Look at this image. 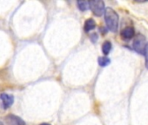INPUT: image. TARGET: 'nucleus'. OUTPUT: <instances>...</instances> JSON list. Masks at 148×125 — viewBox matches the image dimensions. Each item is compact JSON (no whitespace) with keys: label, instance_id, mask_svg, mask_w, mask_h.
I'll return each instance as SVG.
<instances>
[{"label":"nucleus","instance_id":"nucleus-1","mask_svg":"<svg viewBox=\"0 0 148 125\" xmlns=\"http://www.w3.org/2000/svg\"><path fill=\"white\" fill-rule=\"evenodd\" d=\"M105 21L109 31L116 32L119 28V15L111 7H107L105 10Z\"/></svg>","mask_w":148,"mask_h":125},{"label":"nucleus","instance_id":"nucleus-2","mask_svg":"<svg viewBox=\"0 0 148 125\" xmlns=\"http://www.w3.org/2000/svg\"><path fill=\"white\" fill-rule=\"evenodd\" d=\"M146 39L144 37V35L138 33L135 36L134 40H133V43H132V47L134 49V50L136 52H138V54L143 55L145 46H146Z\"/></svg>","mask_w":148,"mask_h":125},{"label":"nucleus","instance_id":"nucleus-3","mask_svg":"<svg viewBox=\"0 0 148 125\" xmlns=\"http://www.w3.org/2000/svg\"><path fill=\"white\" fill-rule=\"evenodd\" d=\"M89 9H91L95 16L100 17L105 13V3L101 0H92L89 1Z\"/></svg>","mask_w":148,"mask_h":125},{"label":"nucleus","instance_id":"nucleus-4","mask_svg":"<svg viewBox=\"0 0 148 125\" xmlns=\"http://www.w3.org/2000/svg\"><path fill=\"white\" fill-rule=\"evenodd\" d=\"M0 100H1V102H2V105H3L4 109L10 108L14 103L13 96L7 94V93H2L1 95H0Z\"/></svg>","mask_w":148,"mask_h":125},{"label":"nucleus","instance_id":"nucleus-5","mask_svg":"<svg viewBox=\"0 0 148 125\" xmlns=\"http://www.w3.org/2000/svg\"><path fill=\"white\" fill-rule=\"evenodd\" d=\"M5 122L10 125H25V122L22 120V118L12 114L5 117Z\"/></svg>","mask_w":148,"mask_h":125},{"label":"nucleus","instance_id":"nucleus-6","mask_svg":"<svg viewBox=\"0 0 148 125\" xmlns=\"http://www.w3.org/2000/svg\"><path fill=\"white\" fill-rule=\"evenodd\" d=\"M120 34H121L122 38H124L125 40H130L133 37H135V30H134L133 27L128 26V27L124 28L121 31V33Z\"/></svg>","mask_w":148,"mask_h":125},{"label":"nucleus","instance_id":"nucleus-7","mask_svg":"<svg viewBox=\"0 0 148 125\" xmlns=\"http://www.w3.org/2000/svg\"><path fill=\"white\" fill-rule=\"evenodd\" d=\"M96 27V22L92 18H89L86 21L84 25V30L86 32H89L92 30H94Z\"/></svg>","mask_w":148,"mask_h":125},{"label":"nucleus","instance_id":"nucleus-8","mask_svg":"<svg viewBox=\"0 0 148 125\" xmlns=\"http://www.w3.org/2000/svg\"><path fill=\"white\" fill-rule=\"evenodd\" d=\"M112 50V43L110 41H106L102 44V52L103 54L106 56Z\"/></svg>","mask_w":148,"mask_h":125},{"label":"nucleus","instance_id":"nucleus-9","mask_svg":"<svg viewBox=\"0 0 148 125\" xmlns=\"http://www.w3.org/2000/svg\"><path fill=\"white\" fill-rule=\"evenodd\" d=\"M98 62H99V65L102 67H106L107 65H110V62H111V60L109 57L107 56H99L98 58Z\"/></svg>","mask_w":148,"mask_h":125},{"label":"nucleus","instance_id":"nucleus-10","mask_svg":"<svg viewBox=\"0 0 148 125\" xmlns=\"http://www.w3.org/2000/svg\"><path fill=\"white\" fill-rule=\"evenodd\" d=\"M77 5H78L79 9L82 12H86L89 9V2L88 1H78Z\"/></svg>","mask_w":148,"mask_h":125},{"label":"nucleus","instance_id":"nucleus-11","mask_svg":"<svg viewBox=\"0 0 148 125\" xmlns=\"http://www.w3.org/2000/svg\"><path fill=\"white\" fill-rule=\"evenodd\" d=\"M143 55H144L145 59V66L148 69V43H146V46H145V51H144Z\"/></svg>","mask_w":148,"mask_h":125},{"label":"nucleus","instance_id":"nucleus-12","mask_svg":"<svg viewBox=\"0 0 148 125\" xmlns=\"http://www.w3.org/2000/svg\"><path fill=\"white\" fill-rule=\"evenodd\" d=\"M91 37H92V41H93L94 43H95V42L97 41V39H98V36H97V34H96V33L92 34Z\"/></svg>","mask_w":148,"mask_h":125},{"label":"nucleus","instance_id":"nucleus-13","mask_svg":"<svg viewBox=\"0 0 148 125\" xmlns=\"http://www.w3.org/2000/svg\"><path fill=\"white\" fill-rule=\"evenodd\" d=\"M40 125H51V124H49V123H41Z\"/></svg>","mask_w":148,"mask_h":125},{"label":"nucleus","instance_id":"nucleus-14","mask_svg":"<svg viewBox=\"0 0 148 125\" xmlns=\"http://www.w3.org/2000/svg\"><path fill=\"white\" fill-rule=\"evenodd\" d=\"M0 125H4V124H3V123H2L1 122H0Z\"/></svg>","mask_w":148,"mask_h":125}]
</instances>
